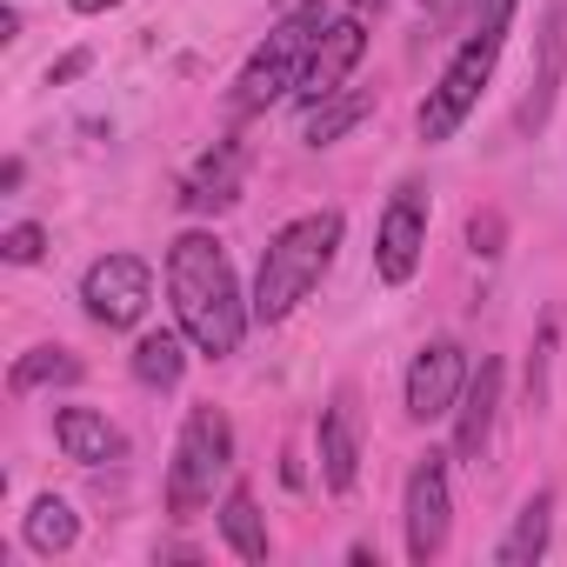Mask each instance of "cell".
Here are the masks:
<instances>
[{
  "label": "cell",
  "mask_w": 567,
  "mask_h": 567,
  "mask_svg": "<svg viewBox=\"0 0 567 567\" xmlns=\"http://www.w3.org/2000/svg\"><path fill=\"white\" fill-rule=\"evenodd\" d=\"M167 295H174V321H181V334H187L200 354L227 361V354L240 348L254 308L240 301L234 267H227V247H220L214 234L194 227V234H181V240L167 247Z\"/></svg>",
  "instance_id": "cell-1"
},
{
  "label": "cell",
  "mask_w": 567,
  "mask_h": 567,
  "mask_svg": "<svg viewBox=\"0 0 567 567\" xmlns=\"http://www.w3.org/2000/svg\"><path fill=\"white\" fill-rule=\"evenodd\" d=\"M334 247H341V214H301L288 220L267 254H260V274H254V321L274 328V321H288L315 288H321V274L334 267Z\"/></svg>",
  "instance_id": "cell-2"
},
{
  "label": "cell",
  "mask_w": 567,
  "mask_h": 567,
  "mask_svg": "<svg viewBox=\"0 0 567 567\" xmlns=\"http://www.w3.org/2000/svg\"><path fill=\"white\" fill-rule=\"evenodd\" d=\"M507 21H514V0H481V14H474L461 54L441 68V81H434L427 101H421V141H427V147L454 141L461 121L474 114V101H481V87L494 81V61H501V48H507Z\"/></svg>",
  "instance_id": "cell-3"
},
{
  "label": "cell",
  "mask_w": 567,
  "mask_h": 567,
  "mask_svg": "<svg viewBox=\"0 0 567 567\" xmlns=\"http://www.w3.org/2000/svg\"><path fill=\"white\" fill-rule=\"evenodd\" d=\"M321 28H328V8H321V0H295L288 21H280V28L254 48V61L240 68V81H234V114H260L267 101L295 94V81H301L308 48L321 41Z\"/></svg>",
  "instance_id": "cell-4"
},
{
  "label": "cell",
  "mask_w": 567,
  "mask_h": 567,
  "mask_svg": "<svg viewBox=\"0 0 567 567\" xmlns=\"http://www.w3.org/2000/svg\"><path fill=\"white\" fill-rule=\"evenodd\" d=\"M234 467V427L220 408H194L187 427H181V447H174V467H167V507L174 514H200L214 501V481Z\"/></svg>",
  "instance_id": "cell-5"
},
{
  "label": "cell",
  "mask_w": 567,
  "mask_h": 567,
  "mask_svg": "<svg viewBox=\"0 0 567 567\" xmlns=\"http://www.w3.org/2000/svg\"><path fill=\"white\" fill-rule=\"evenodd\" d=\"M81 301L101 328H141V315L154 301V267L141 254H101L81 280Z\"/></svg>",
  "instance_id": "cell-6"
},
{
  "label": "cell",
  "mask_w": 567,
  "mask_h": 567,
  "mask_svg": "<svg viewBox=\"0 0 567 567\" xmlns=\"http://www.w3.org/2000/svg\"><path fill=\"white\" fill-rule=\"evenodd\" d=\"M447 520H454V501H447V454H421L414 474H408V560H441L447 547Z\"/></svg>",
  "instance_id": "cell-7"
},
{
  "label": "cell",
  "mask_w": 567,
  "mask_h": 567,
  "mask_svg": "<svg viewBox=\"0 0 567 567\" xmlns=\"http://www.w3.org/2000/svg\"><path fill=\"white\" fill-rule=\"evenodd\" d=\"M421 247H427V194L421 187H401L374 227V274L388 288H408L414 267H421Z\"/></svg>",
  "instance_id": "cell-8"
},
{
  "label": "cell",
  "mask_w": 567,
  "mask_h": 567,
  "mask_svg": "<svg viewBox=\"0 0 567 567\" xmlns=\"http://www.w3.org/2000/svg\"><path fill=\"white\" fill-rule=\"evenodd\" d=\"M361 54H368V28H361V14L328 21V28H321V41L308 48V68H301V81H295V101H301V107H315V101L341 94V81L354 74V61H361Z\"/></svg>",
  "instance_id": "cell-9"
},
{
  "label": "cell",
  "mask_w": 567,
  "mask_h": 567,
  "mask_svg": "<svg viewBox=\"0 0 567 567\" xmlns=\"http://www.w3.org/2000/svg\"><path fill=\"white\" fill-rule=\"evenodd\" d=\"M467 374H474V368H467V354H461L454 341H427V348L414 354V368H408V414H414V421L454 414Z\"/></svg>",
  "instance_id": "cell-10"
},
{
  "label": "cell",
  "mask_w": 567,
  "mask_h": 567,
  "mask_svg": "<svg viewBox=\"0 0 567 567\" xmlns=\"http://www.w3.org/2000/svg\"><path fill=\"white\" fill-rule=\"evenodd\" d=\"M560 74H567V8H547V21H540V61L527 74V101H520V134H540L554 121Z\"/></svg>",
  "instance_id": "cell-11"
},
{
  "label": "cell",
  "mask_w": 567,
  "mask_h": 567,
  "mask_svg": "<svg viewBox=\"0 0 567 567\" xmlns=\"http://www.w3.org/2000/svg\"><path fill=\"white\" fill-rule=\"evenodd\" d=\"M361 474V421H354V394H334V408L321 414V481L328 494H348Z\"/></svg>",
  "instance_id": "cell-12"
},
{
  "label": "cell",
  "mask_w": 567,
  "mask_h": 567,
  "mask_svg": "<svg viewBox=\"0 0 567 567\" xmlns=\"http://www.w3.org/2000/svg\"><path fill=\"white\" fill-rule=\"evenodd\" d=\"M494 408H501V361H481V368L467 374V388H461V427H454V447H461L467 461L487 454V441H494Z\"/></svg>",
  "instance_id": "cell-13"
},
{
  "label": "cell",
  "mask_w": 567,
  "mask_h": 567,
  "mask_svg": "<svg viewBox=\"0 0 567 567\" xmlns=\"http://www.w3.org/2000/svg\"><path fill=\"white\" fill-rule=\"evenodd\" d=\"M54 441H61V454L81 461V467H101V461H121V454H127L121 427H114L107 414H94V408H61V414H54Z\"/></svg>",
  "instance_id": "cell-14"
},
{
  "label": "cell",
  "mask_w": 567,
  "mask_h": 567,
  "mask_svg": "<svg viewBox=\"0 0 567 567\" xmlns=\"http://www.w3.org/2000/svg\"><path fill=\"white\" fill-rule=\"evenodd\" d=\"M368 114H374V94H361V87H341V94H328V101H315V107H308V121H301V141H308V147H334V141H341V134H354Z\"/></svg>",
  "instance_id": "cell-15"
},
{
  "label": "cell",
  "mask_w": 567,
  "mask_h": 567,
  "mask_svg": "<svg viewBox=\"0 0 567 567\" xmlns=\"http://www.w3.org/2000/svg\"><path fill=\"white\" fill-rule=\"evenodd\" d=\"M181 200H187L194 214H207V207H214V214H220V207H234V200H240V147H234V141H227V147H214V154L200 161V174L187 181V194H181Z\"/></svg>",
  "instance_id": "cell-16"
},
{
  "label": "cell",
  "mask_w": 567,
  "mask_h": 567,
  "mask_svg": "<svg viewBox=\"0 0 567 567\" xmlns=\"http://www.w3.org/2000/svg\"><path fill=\"white\" fill-rule=\"evenodd\" d=\"M547 494H527L520 501V514H514V527L501 534V547H494V560L501 567H534L540 554H547Z\"/></svg>",
  "instance_id": "cell-17"
},
{
  "label": "cell",
  "mask_w": 567,
  "mask_h": 567,
  "mask_svg": "<svg viewBox=\"0 0 567 567\" xmlns=\"http://www.w3.org/2000/svg\"><path fill=\"white\" fill-rule=\"evenodd\" d=\"M187 348H194V341H187V334H167V328H161V334H141V348H134V381H141V388H174V381L187 374Z\"/></svg>",
  "instance_id": "cell-18"
},
{
  "label": "cell",
  "mask_w": 567,
  "mask_h": 567,
  "mask_svg": "<svg viewBox=\"0 0 567 567\" xmlns=\"http://www.w3.org/2000/svg\"><path fill=\"white\" fill-rule=\"evenodd\" d=\"M220 534H227V547H234L240 560H267V520H260V507H254L247 487H227V501H220Z\"/></svg>",
  "instance_id": "cell-19"
},
{
  "label": "cell",
  "mask_w": 567,
  "mask_h": 567,
  "mask_svg": "<svg viewBox=\"0 0 567 567\" xmlns=\"http://www.w3.org/2000/svg\"><path fill=\"white\" fill-rule=\"evenodd\" d=\"M74 540H81L74 507H68L61 494H41V501L28 507V547H34V554H68Z\"/></svg>",
  "instance_id": "cell-20"
},
{
  "label": "cell",
  "mask_w": 567,
  "mask_h": 567,
  "mask_svg": "<svg viewBox=\"0 0 567 567\" xmlns=\"http://www.w3.org/2000/svg\"><path fill=\"white\" fill-rule=\"evenodd\" d=\"M74 381H81V361H74L68 348H34V354H21L14 374H8L14 394H34V388H74Z\"/></svg>",
  "instance_id": "cell-21"
},
{
  "label": "cell",
  "mask_w": 567,
  "mask_h": 567,
  "mask_svg": "<svg viewBox=\"0 0 567 567\" xmlns=\"http://www.w3.org/2000/svg\"><path fill=\"white\" fill-rule=\"evenodd\" d=\"M0 254H8L14 267H34V260L48 254V227H34V220H21V227H8V234H0Z\"/></svg>",
  "instance_id": "cell-22"
},
{
  "label": "cell",
  "mask_w": 567,
  "mask_h": 567,
  "mask_svg": "<svg viewBox=\"0 0 567 567\" xmlns=\"http://www.w3.org/2000/svg\"><path fill=\"white\" fill-rule=\"evenodd\" d=\"M81 74H87V54H68V61H61L48 81H54V87H68V81H81Z\"/></svg>",
  "instance_id": "cell-23"
},
{
  "label": "cell",
  "mask_w": 567,
  "mask_h": 567,
  "mask_svg": "<svg viewBox=\"0 0 567 567\" xmlns=\"http://www.w3.org/2000/svg\"><path fill=\"white\" fill-rule=\"evenodd\" d=\"M107 8H121V0H74V14H107Z\"/></svg>",
  "instance_id": "cell-24"
},
{
  "label": "cell",
  "mask_w": 567,
  "mask_h": 567,
  "mask_svg": "<svg viewBox=\"0 0 567 567\" xmlns=\"http://www.w3.org/2000/svg\"><path fill=\"white\" fill-rule=\"evenodd\" d=\"M368 8H374V14H381V8H388V0H354V14H368Z\"/></svg>",
  "instance_id": "cell-25"
}]
</instances>
